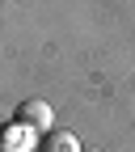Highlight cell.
I'll use <instances>...</instances> for the list:
<instances>
[{
    "mask_svg": "<svg viewBox=\"0 0 135 152\" xmlns=\"http://www.w3.org/2000/svg\"><path fill=\"white\" fill-rule=\"evenodd\" d=\"M51 118H55V114H51V106H47V102H38V97L21 102V110H17V123H21V127H30V131H42V135L51 131Z\"/></svg>",
    "mask_w": 135,
    "mask_h": 152,
    "instance_id": "6da1fadb",
    "label": "cell"
},
{
    "mask_svg": "<svg viewBox=\"0 0 135 152\" xmlns=\"http://www.w3.org/2000/svg\"><path fill=\"white\" fill-rule=\"evenodd\" d=\"M38 152H85L80 148V140H76L72 135V131H47V135H42V144H38Z\"/></svg>",
    "mask_w": 135,
    "mask_h": 152,
    "instance_id": "7a4b0ae2",
    "label": "cell"
},
{
    "mask_svg": "<svg viewBox=\"0 0 135 152\" xmlns=\"http://www.w3.org/2000/svg\"><path fill=\"white\" fill-rule=\"evenodd\" d=\"M85 152H97V148H85Z\"/></svg>",
    "mask_w": 135,
    "mask_h": 152,
    "instance_id": "3957f363",
    "label": "cell"
}]
</instances>
